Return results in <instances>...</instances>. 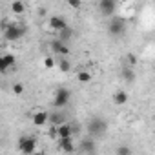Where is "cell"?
I'll return each instance as SVG.
<instances>
[{"label": "cell", "mask_w": 155, "mask_h": 155, "mask_svg": "<svg viewBox=\"0 0 155 155\" xmlns=\"http://www.w3.org/2000/svg\"><path fill=\"white\" fill-rule=\"evenodd\" d=\"M88 137L90 139H101L106 131H108V122H106V119H102V117H93V119H90V122H88Z\"/></svg>", "instance_id": "cell-1"}, {"label": "cell", "mask_w": 155, "mask_h": 155, "mask_svg": "<svg viewBox=\"0 0 155 155\" xmlns=\"http://www.w3.org/2000/svg\"><path fill=\"white\" fill-rule=\"evenodd\" d=\"M24 35H26V26H22V24H6V28H4V38L9 42L20 40Z\"/></svg>", "instance_id": "cell-2"}, {"label": "cell", "mask_w": 155, "mask_h": 155, "mask_svg": "<svg viewBox=\"0 0 155 155\" xmlns=\"http://www.w3.org/2000/svg\"><path fill=\"white\" fill-rule=\"evenodd\" d=\"M69 101H71V91L68 88H57V91L53 95V106L57 110H62L69 104Z\"/></svg>", "instance_id": "cell-3"}, {"label": "cell", "mask_w": 155, "mask_h": 155, "mask_svg": "<svg viewBox=\"0 0 155 155\" xmlns=\"http://www.w3.org/2000/svg\"><path fill=\"white\" fill-rule=\"evenodd\" d=\"M18 150L22 151V155H31L37 150V139L31 135H24L18 139Z\"/></svg>", "instance_id": "cell-4"}, {"label": "cell", "mask_w": 155, "mask_h": 155, "mask_svg": "<svg viewBox=\"0 0 155 155\" xmlns=\"http://www.w3.org/2000/svg\"><path fill=\"white\" fill-rule=\"evenodd\" d=\"M108 33L113 35V37L124 35V33H126V22H124V18H120V17H111V20H110V24H108Z\"/></svg>", "instance_id": "cell-5"}, {"label": "cell", "mask_w": 155, "mask_h": 155, "mask_svg": "<svg viewBox=\"0 0 155 155\" xmlns=\"http://www.w3.org/2000/svg\"><path fill=\"white\" fill-rule=\"evenodd\" d=\"M51 49H53V53H55L57 57H60V58H68L69 53H71V51H69V46L64 44V42H60L58 38L51 42Z\"/></svg>", "instance_id": "cell-6"}, {"label": "cell", "mask_w": 155, "mask_h": 155, "mask_svg": "<svg viewBox=\"0 0 155 155\" xmlns=\"http://www.w3.org/2000/svg\"><path fill=\"white\" fill-rule=\"evenodd\" d=\"M17 62L15 55L11 53H6V55H0V75H4L6 71H9V68H13Z\"/></svg>", "instance_id": "cell-7"}, {"label": "cell", "mask_w": 155, "mask_h": 155, "mask_svg": "<svg viewBox=\"0 0 155 155\" xmlns=\"http://www.w3.org/2000/svg\"><path fill=\"white\" fill-rule=\"evenodd\" d=\"M73 133H75V126L69 124V122H62L60 126H57V135H58V139H68V137H71Z\"/></svg>", "instance_id": "cell-8"}, {"label": "cell", "mask_w": 155, "mask_h": 155, "mask_svg": "<svg viewBox=\"0 0 155 155\" xmlns=\"http://www.w3.org/2000/svg\"><path fill=\"white\" fill-rule=\"evenodd\" d=\"M99 9H101V13H102V15L110 17V15H113V13H115L117 4L113 2V0H101V2H99Z\"/></svg>", "instance_id": "cell-9"}, {"label": "cell", "mask_w": 155, "mask_h": 155, "mask_svg": "<svg viewBox=\"0 0 155 155\" xmlns=\"http://www.w3.org/2000/svg\"><path fill=\"white\" fill-rule=\"evenodd\" d=\"M81 150H82V153L91 155V153L97 150V142H95V139H90V137L82 139V140H81Z\"/></svg>", "instance_id": "cell-10"}, {"label": "cell", "mask_w": 155, "mask_h": 155, "mask_svg": "<svg viewBox=\"0 0 155 155\" xmlns=\"http://www.w3.org/2000/svg\"><path fill=\"white\" fill-rule=\"evenodd\" d=\"M49 26H51V29H55V31L58 33V31H62V29L68 26V22H66L62 17H58V15H53V17L49 18Z\"/></svg>", "instance_id": "cell-11"}, {"label": "cell", "mask_w": 155, "mask_h": 155, "mask_svg": "<svg viewBox=\"0 0 155 155\" xmlns=\"http://www.w3.org/2000/svg\"><path fill=\"white\" fill-rule=\"evenodd\" d=\"M58 148H60L64 153H73V151H75V142H73L71 137H68V139H58Z\"/></svg>", "instance_id": "cell-12"}, {"label": "cell", "mask_w": 155, "mask_h": 155, "mask_svg": "<svg viewBox=\"0 0 155 155\" xmlns=\"http://www.w3.org/2000/svg\"><path fill=\"white\" fill-rule=\"evenodd\" d=\"M128 99H130V95H128L126 90H117V91L113 93V102H115L117 106H124V104L128 102Z\"/></svg>", "instance_id": "cell-13"}, {"label": "cell", "mask_w": 155, "mask_h": 155, "mask_svg": "<svg viewBox=\"0 0 155 155\" xmlns=\"http://www.w3.org/2000/svg\"><path fill=\"white\" fill-rule=\"evenodd\" d=\"M48 122H51L53 126H60L62 122H66V119H64V113H60V111H53V113H49V117H48Z\"/></svg>", "instance_id": "cell-14"}, {"label": "cell", "mask_w": 155, "mask_h": 155, "mask_svg": "<svg viewBox=\"0 0 155 155\" xmlns=\"http://www.w3.org/2000/svg\"><path fill=\"white\" fill-rule=\"evenodd\" d=\"M48 117H49V113H46V111H37V113L33 115V124H35V126H44V124L48 122Z\"/></svg>", "instance_id": "cell-15"}, {"label": "cell", "mask_w": 155, "mask_h": 155, "mask_svg": "<svg viewBox=\"0 0 155 155\" xmlns=\"http://www.w3.org/2000/svg\"><path fill=\"white\" fill-rule=\"evenodd\" d=\"M71 37H73V29H71L69 26H66L62 31H58V40L64 42V44H68V42L71 40Z\"/></svg>", "instance_id": "cell-16"}, {"label": "cell", "mask_w": 155, "mask_h": 155, "mask_svg": "<svg viewBox=\"0 0 155 155\" xmlns=\"http://www.w3.org/2000/svg\"><path fill=\"white\" fill-rule=\"evenodd\" d=\"M11 11H13L15 15H22V13L26 11V4L20 2V0H15V2H11Z\"/></svg>", "instance_id": "cell-17"}, {"label": "cell", "mask_w": 155, "mask_h": 155, "mask_svg": "<svg viewBox=\"0 0 155 155\" xmlns=\"http://www.w3.org/2000/svg\"><path fill=\"white\" fill-rule=\"evenodd\" d=\"M115 153H117V155H133L131 146H128V144H119L117 150H115Z\"/></svg>", "instance_id": "cell-18"}, {"label": "cell", "mask_w": 155, "mask_h": 155, "mask_svg": "<svg viewBox=\"0 0 155 155\" xmlns=\"http://www.w3.org/2000/svg\"><path fill=\"white\" fill-rule=\"evenodd\" d=\"M122 79H124L126 82H133V79H135V73H133V69H131V68H126V69H122Z\"/></svg>", "instance_id": "cell-19"}, {"label": "cell", "mask_w": 155, "mask_h": 155, "mask_svg": "<svg viewBox=\"0 0 155 155\" xmlns=\"http://www.w3.org/2000/svg\"><path fill=\"white\" fill-rule=\"evenodd\" d=\"M58 69H60L62 73H68V71L71 69L69 60H68V58H58Z\"/></svg>", "instance_id": "cell-20"}, {"label": "cell", "mask_w": 155, "mask_h": 155, "mask_svg": "<svg viewBox=\"0 0 155 155\" xmlns=\"http://www.w3.org/2000/svg\"><path fill=\"white\" fill-rule=\"evenodd\" d=\"M77 79H79V82H82V84H88V82L91 81V73H88V71H81L79 75H77Z\"/></svg>", "instance_id": "cell-21"}, {"label": "cell", "mask_w": 155, "mask_h": 155, "mask_svg": "<svg viewBox=\"0 0 155 155\" xmlns=\"http://www.w3.org/2000/svg\"><path fill=\"white\" fill-rule=\"evenodd\" d=\"M11 90H13L15 95H22V93H24V84H22V82H15V84L11 86Z\"/></svg>", "instance_id": "cell-22"}, {"label": "cell", "mask_w": 155, "mask_h": 155, "mask_svg": "<svg viewBox=\"0 0 155 155\" xmlns=\"http://www.w3.org/2000/svg\"><path fill=\"white\" fill-rule=\"evenodd\" d=\"M44 68L53 69V68H55V58H53V57H46V58H44Z\"/></svg>", "instance_id": "cell-23"}, {"label": "cell", "mask_w": 155, "mask_h": 155, "mask_svg": "<svg viewBox=\"0 0 155 155\" xmlns=\"http://www.w3.org/2000/svg\"><path fill=\"white\" fill-rule=\"evenodd\" d=\"M68 6H69V8H73V9H79V8L82 6V2H77V0H69Z\"/></svg>", "instance_id": "cell-24"}, {"label": "cell", "mask_w": 155, "mask_h": 155, "mask_svg": "<svg viewBox=\"0 0 155 155\" xmlns=\"http://www.w3.org/2000/svg\"><path fill=\"white\" fill-rule=\"evenodd\" d=\"M48 135H49V139H57V137H58V135H57V126H51L49 131H48Z\"/></svg>", "instance_id": "cell-25"}, {"label": "cell", "mask_w": 155, "mask_h": 155, "mask_svg": "<svg viewBox=\"0 0 155 155\" xmlns=\"http://www.w3.org/2000/svg\"><path fill=\"white\" fill-rule=\"evenodd\" d=\"M128 62H130L131 66H133V64H137V57H135V55H128Z\"/></svg>", "instance_id": "cell-26"}, {"label": "cell", "mask_w": 155, "mask_h": 155, "mask_svg": "<svg viewBox=\"0 0 155 155\" xmlns=\"http://www.w3.org/2000/svg\"><path fill=\"white\" fill-rule=\"evenodd\" d=\"M31 155H37V153H31Z\"/></svg>", "instance_id": "cell-27"}, {"label": "cell", "mask_w": 155, "mask_h": 155, "mask_svg": "<svg viewBox=\"0 0 155 155\" xmlns=\"http://www.w3.org/2000/svg\"><path fill=\"white\" fill-rule=\"evenodd\" d=\"M82 155H86V153H82Z\"/></svg>", "instance_id": "cell-28"}]
</instances>
